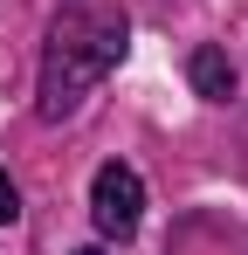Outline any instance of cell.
<instances>
[{
	"label": "cell",
	"mask_w": 248,
	"mask_h": 255,
	"mask_svg": "<svg viewBox=\"0 0 248 255\" xmlns=\"http://www.w3.org/2000/svg\"><path fill=\"white\" fill-rule=\"evenodd\" d=\"M131 48V14L124 0H62L41 42V76H35V111L62 125L90 90L104 83Z\"/></svg>",
	"instance_id": "cell-1"
},
{
	"label": "cell",
	"mask_w": 248,
	"mask_h": 255,
	"mask_svg": "<svg viewBox=\"0 0 248 255\" xmlns=\"http://www.w3.org/2000/svg\"><path fill=\"white\" fill-rule=\"evenodd\" d=\"M90 221H97V235H111V242L138 235V221H145V179L124 166V159L97 166V179H90Z\"/></svg>",
	"instance_id": "cell-2"
},
{
	"label": "cell",
	"mask_w": 248,
	"mask_h": 255,
	"mask_svg": "<svg viewBox=\"0 0 248 255\" xmlns=\"http://www.w3.org/2000/svg\"><path fill=\"white\" fill-rule=\"evenodd\" d=\"M186 76H193V90H200L207 104H228L235 97V62H228V48H193V62H186Z\"/></svg>",
	"instance_id": "cell-3"
},
{
	"label": "cell",
	"mask_w": 248,
	"mask_h": 255,
	"mask_svg": "<svg viewBox=\"0 0 248 255\" xmlns=\"http://www.w3.org/2000/svg\"><path fill=\"white\" fill-rule=\"evenodd\" d=\"M0 221H7V228H14V221H21V186H14V179H7V172H0Z\"/></svg>",
	"instance_id": "cell-4"
},
{
	"label": "cell",
	"mask_w": 248,
	"mask_h": 255,
	"mask_svg": "<svg viewBox=\"0 0 248 255\" xmlns=\"http://www.w3.org/2000/svg\"><path fill=\"white\" fill-rule=\"evenodd\" d=\"M76 255H104V249H76Z\"/></svg>",
	"instance_id": "cell-5"
}]
</instances>
